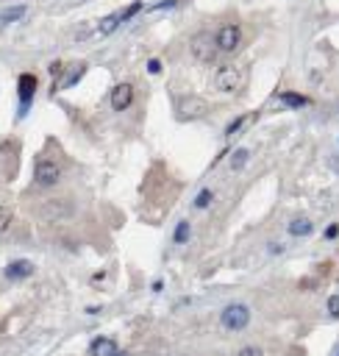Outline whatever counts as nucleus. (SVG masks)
Wrapping results in <instances>:
<instances>
[{
	"label": "nucleus",
	"instance_id": "f257e3e1",
	"mask_svg": "<svg viewBox=\"0 0 339 356\" xmlns=\"http://www.w3.org/2000/svg\"><path fill=\"white\" fill-rule=\"evenodd\" d=\"M223 326L228 328V331H242V328L250 323V309L245 306V303H228L226 309H223Z\"/></svg>",
	"mask_w": 339,
	"mask_h": 356
},
{
	"label": "nucleus",
	"instance_id": "f03ea898",
	"mask_svg": "<svg viewBox=\"0 0 339 356\" xmlns=\"http://www.w3.org/2000/svg\"><path fill=\"white\" fill-rule=\"evenodd\" d=\"M192 56L198 59V62H212V59L217 56L214 34H209V31H200V34H195V39H192Z\"/></svg>",
	"mask_w": 339,
	"mask_h": 356
},
{
	"label": "nucleus",
	"instance_id": "7ed1b4c3",
	"mask_svg": "<svg viewBox=\"0 0 339 356\" xmlns=\"http://www.w3.org/2000/svg\"><path fill=\"white\" fill-rule=\"evenodd\" d=\"M214 86H217L220 92H236L242 86V70L233 67V64L220 67L217 75H214Z\"/></svg>",
	"mask_w": 339,
	"mask_h": 356
},
{
	"label": "nucleus",
	"instance_id": "20e7f679",
	"mask_svg": "<svg viewBox=\"0 0 339 356\" xmlns=\"http://www.w3.org/2000/svg\"><path fill=\"white\" fill-rule=\"evenodd\" d=\"M34 178L39 187H53V184H58V178H61V167H58L53 159H39L34 167Z\"/></svg>",
	"mask_w": 339,
	"mask_h": 356
},
{
	"label": "nucleus",
	"instance_id": "39448f33",
	"mask_svg": "<svg viewBox=\"0 0 339 356\" xmlns=\"http://www.w3.org/2000/svg\"><path fill=\"white\" fill-rule=\"evenodd\" d=\"M239 42H242L239 25H223V28L214 34V45H217V50H223V53H233V50L239 48Z\"/></svg>",
	"mask_w": 339,
	"mask_h": 356
},
{
	"label": "nucleus",
	"instance_id": "423d86ee",
	"mask_svg": "<svg viewBox=\"0 0 339 356\" xmlns=\"http://www.w3.org/2000/svg\"><path fill=\"white\" fill-rule=\"evenodd\" d=\"M17 89H20V117H25V112H28V106H31V98H34V92H36V78L31 75V72L20 75Z\"/></svg>",
	"mask_w": 339,
	"mask_h": 356
},
{
	"label": "nucleus",
	"instance_id": "0eeeda50",
	"mask_svg": "<svg viewBox=\"0 0 339 356\" xmlns=\"http://www.w3.org/2000/svg\"><path fill=\"white\" fill-rule=\"evenodd\" d=\"M134 103V86L131 84H117L112 89V109L114 112H125Z\"/></svg>",
	"mask_w": 339,
	"mask_h": 356
},
{
	"label": "nucleus",
	"instance_id": "6e6552de",
	"mask_svg": "<svg viewBox=\"0 0 339 356\" xmlns=\"http://www.w3.org/2000/svg\"><path fill=\"white\" fill-rule=\"evenodd\" d=\"M28 276H34V262H28V259H17V262H11L6 267L8 281H22V279H28Z\"/></svg>",
	"mask_w": 339,
	"mask_h": 356
},
{
	"label": "nucleus",
	"instance_id": "1a4fd4ad",
	"mask_svg": "<svg viewBox=\"0 0 339 356\" xmlns=\"http://www.w3.org/2000/svg\"><path fill=\"white\" fill-rule=\"evenodd\" d=\"M206 112V103L200 98H184L178 103V117L181 120H192V117H200Z\"/></svg>",
	"mask_w": 339,
	"mask_h": 356
},
{
	"label": "nucleus",
	"instance_id": "9d476101",
	"mask_svg": "<svg viewBox=\"0 0 339 356\" xmlns=\"http://www.w3.org/2000/svg\"><path fill=\"white\" fill-rule=\"evenodd\" d=\"M89 354L92 356H114L117 354V342L109 340V337H98V340H92V345H89Z\"/></svg>",
	"mask_w": 339,
	"mask_h": 356
},
{
	"label": "nucleus",
	"instance_id": "9b49d317",
	"mask_svg": "<svg viewBox=\"0 0 339 356\" xmlns=\"http://www.w3.org/2000/svg\"><path fill=\"white\" fill-rule=\"evenodd\" d=\"M311 231H314V225H311L309 217H295L289 223V234L292 237H309Z\"/></svg>",
	"mask_w": 339,
	"mask_h": 356
},
{
	"label": "nucleus",
	"instance_id": "f8f14e48",
	"mask_svg": "<svg viewBox=\"0 0 339 356\" xmlns=\"http://www.w3.org/2000/svg\"><path fill=\"white\" fill-rule=\"evenodd\" d=\"M247 159H250V150H247V147H236V150L231 153V170L239 173V170L247 164Z\"/></svg>",
	"mask_w": 339,
	"mask_h": 356
},
{
	"label": "nucleus",
	"instance_id": "ddd939ff",
	"mask_svg": "<svg viewBox=\"0 0 339 356\" xmlns=\"http://www.w3.org/2000/svg\"><path fill=\"white\" fill-rule=\"evenodd\" d=\"M281 100L286 106H292V109H303V106H309V98H303V95H295V92H283Z\"/></svg>",
	"mask_w": 339,
	"mask_h": 356
},
{
	"label": "nucleus",
	"instance_id": "4468645a",
	"mask_svg": "<svg viewBox=\"0 0 339 356\" xmlns=\"http://www.w3.org/2000/svg\"><path fill=\"white\" fill-rule=\"evenodd\" d=\"M22 17H25V6H11L0 14V22H17V20H22Z\"/></svg>",
	"mask_w": 339,
	"mask_h": 356
},
{
	"label": "nucleus",
	"instance_id": "2eb2a0df",
	"mask_svg": "<svg viewBox=\"0 0 339 356\" xmlns=\"http://www.w3.org/2000/svg\"><path fill=\"white\" fill-rule=\"evenodd\" d=\"M117 25H120V14H109L106 20H100L98 31H100V34H103V36H109V34H112V31H114V28H117Z\"/></svg>",
	"mask_w": 339,
	"mask_h": 356
},
{
	"label": "nucleus",
	"instance_id": "dca6fc26",
	"mask_svg": "<svg viewBox=\"0 0 339 356\" xmlns=\"http://www.w3.org/2000/svg\"><path fill=\"white\" fill-rule=\"evenodd\" d=\"M172 239H175L178 245H184L186 239H189V223H186V220H181V223L175 225V234H172Z\"/></svg>",
	"mask_w": 339,
	"mask_h": 356
},
{
	"label": "nucleus",
	"instance_id": "f3484780",
	"mask_svg": "<svg viewBox=\"0 0 339 356\" xmlns=\"http://www.w3.org/2000/svg\"><path fill=\"white\" fill-rule=\"evenodd\" d=\"M212 201H214V192H212V189H200L198 198H195V209H206Z\"/></svg>",
	"mask_w": 339,
	"mask_h": 356
},
{
	"label": "nucleus",
	"instance_id": "a211bd4d",
	"mask_svg": "<svg viewBox=\"0 0 339 356\" xmlns=\"http://www.w3.org/2000/svg\"><path fill=\"white\" fill-rule=\"evenodd\" d=\"M84 72H86V64H75V70H72L70 75L64 78V81H61V86H72V84H78V78L84 75Z\"/></svg>",
	"mask_w": 339,
	"mask_h": 356
},
{
	"label": "nucleus",
	"instance_id": "6ab92c4d",
	"mask_svg": "<svg viewBox=\"0 0 339 356\" xmlns=\"http://www.w3.org/2000/svg\"><path fill=\"white\" fill-rule=\"evenodd\" d=\"M11 220H14V212L8 209V206H0V231H6L11 225Z\"/></svg>",
	"mask_w": 339,
	"mask_h": 356
},
{
	"label": "nucleus",
	"instance_id": "aec40b11",
	"mask_svg": "<svg viewBox=\"0 0 339 356\" xmlns=\"http://www.w3.org/2000/svg\"><path fill=\"white\" fill-rule=\"evenodd\" d=\"M136 11H142V0H136V3H131L128 8H122V11H120V22L131 20V17H134Z\"/></svg>",
	"mask_w": 339,
	"mask_h": 356
},
{
	"label": "nucleus",
	"instance_id": "412c9836",
	"mask_svg": "<svg viewBox=\"0 0 339 356\" xmlns=\"http://www.w3.org/2000/svg\"><path fill=\"white\" fill-rule=\"evenodd\" d=\"M247 120H250V114H242V117H236V120H233V123H231V126L226 128V137H233V134L239 131V128L245 126Z\"/></svg>",
	"mask_w": 339,
	"mask_h": 356
},
{
	"label": "nucleus",
	"instance_id": "4be33fe9",
	"mask_svg": "<svg viewBox=\"0 0 339 356\" xmlns=\"http://www.w3.org/2000/svg\"><path fill=\"white\" fill-rule=\"evenodd\" d=\"M328 312H331V317H339V295L328 298Z\"/></svg>",
	"mask_w": 339,
	"mask_h": 356
},
{
	"label": "nucleus",
	"instance_id": "5701e85b",
	"mask_svg": "<svg viewBox=\"0 0 339 356\" xmlns=\"http://www.w3.org/2000/svg\"><path fill=\"white\" fill-rule=\"evenodd\" d=\"M236 356H262V348H256V345H245Z\"/></svg>",
	"mask_w": 339,
	"mask_h": 356
},
{
	"label": "nucleus",
	"instance_id": "b1692460",
	"mask_svg": "<svg viewBox=\"0 0 339 356\" xmlns=\"http://www.w3.org/2000/svg\"><path fill=\"white\" fill-rule=\"evenodd\" d=\"M175 3H178V0H162V3H156V6L150 8V11H162V8H172Z\"/></svg>",
	"mask_w": 339,
	"mask_h": 356
},
{
	"label": "nucleus",
	"instance_id": "393cba45",
	"mask_svg": "<svg viewBox=\"0 0 339 356\" xmlns=\"http://www.w3.org/2000/svg\"><path fill=\"white\" fill-rule=\"evenodd\" d=\"M148 72H153V75L156 72H162V62H159V59H150L148 62Z\"/></svg>",
	"mask_w": 339,
	"mask_h": 356
},
{
	"label": "nucleus",
	"instance_id": "a878e982",
	"mask_svg": "<svg viewBox=\"0 0 339 356\" xmlns=\"http://www.w3.org/2000/svg\"><path fill=\"white\" fill-rule=\"evenodd\" d=\"M337 234H339V225H328V228H325V237L328 239H334Z\"/></svg>",
	"mask_w": 339,
	"mask_h": 356
},
{
	"label": "nucleus",
	"instance_id": "bb28decb",
	"mask_svg": "<svg viewBox=\"0 0 339 356\" xmlns=\"http://www.w3.org/2000/svg\"><path fill=\"white\" fill-rule=\"evenodd\" d=\"M114 356H131V354H125V351H117V354H114Z\"/></svg>",
	"mask_w": 339,
	"mask_h": 356
},
{
	"label": "nucleus",
	"instance_id": "cd10ccee",
	"mask_svg": "<svg viewBox=\"0 0 339 356\" xmlns=\"http://www.w3.org/2000/svg\"><path fill=\"white\" fill-rule=\"evenodd\" d=\"M337 356H339V354H337Z\"/></svg>",
	"mask_w": 339,
	"mask_h": 356
}]
</instances>
